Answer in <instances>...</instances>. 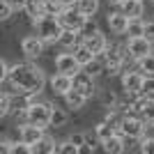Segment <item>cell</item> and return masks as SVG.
<instances>
[{
    "mask_svg": "<svg viewBox=\"0 0 154 154\" xmlns=\"http://www.w3.org/2000/svg\"><path fill=\"white\" fill-rule=\"evenodd\" d=\"M7 83L12 90L7 94H42L46 88V74L32 62H16L7 69Z\"/></svg>",
    "mask_w": 154,
    "mask_h": 154,
    "instance_id": "cell-1",
    "label": "cell"
},
{
    "mask_svg": "<svg viewBox=\"0 0 154 154\" xmlns=\"http://www.w3.org/2000/svg\"><path fill=\"white\" fill-rule=\"evenodd\" d=\"M32 26H35V35H37L44 44H55L58 37H60V32H62L58 19L51 16V14H44V16L35 19V21H32Z\"/></svg>",
    "mask_w": 154,
    "mask_h": 154,
    "instance_id": "cell-2",
    "label": "cell"
},
{
    "mask_svg": "<svg viewBox=\"0 0 154 154\" xmlns=\"http://www.w3.org/2000/svg\"><path fill=\"white\" fill-rule=\"evenodd\" d=\"M51 106L53 103H48V101H35V97H32L26 106V122L46 129L48 120H51Z\"/></svg>",
    "mask_w": 154,
    "mask_h": 154,
    "instance_id": "cell-3",
    "label": "cell"
},
{
    "mask_svg": "<svg viewBox=\"0 0 154 154\" xmlns=\"http://www.w3.org/2000/svg\"><path fill=\"white\" fill-rule=\"evenodd\" d=\"M55 19H58V23H60V28H62V30H76V32H78L81 28H83V23H85V19H88V16L78 12L76 5H69V7H62Z\"/></svg>",
    "mask_w": 154,
    "mask_h": 154,
    "instance_id": "cell-4",
    "label": "cell"
},
{
    "mask_svg": "<svg viewBox=\"0 0 154 154\" xmlns=\"http://www.w3.org/2000/svg\"><path fill=\"white\" fill-rule=\"evenodd\" d=\"M71 88L74 90H78L81 94L85 97V99H92V97L97 94V85H94V78L90 76V74H85L83 69H78L74 76H71Z\"/></svg>",
    "mask_w": 154,
    "mask_h": 154,
    "instance_id": "cell-5",
    "label": "cell"
},
{
    "mask_svg": "<svg viewBox=\"0 0 154 154\" xmlns=\"http://www.w3.org/2000/svg\"><path fill=\"white\" fill-rule=\"evenodd\" d=\"M154 51V44L152 42H147V39L143 37H129V42H127V53H129V58L134 60H140V58H145L147 53H152Z\"/></svg>",
    "mask_w": 154,
    "mask_h": 154,
    "instance_id": "cell-6",
    "label": "cell"
},
{
    "mask_svg": "<svg viewBox=\"0 0 154 154\" xmlns=\"http://www.w3.org/2000/svg\"><path fill=\"white\" fill-rule=\"evenodd\" d=\"M122 88L127 92V97H138L143 92V76L138 69L124 71L122 74Z\"/></svg>",
    "mask_w": 154,
    "mask_h": 154,
    "instance_id": "cell-7",
    "label": "cell"
},
{
    "mask_svg": "<svg viewBox=\"0 0 154 154\" xmlns=\"http://www.w3.org/2000/svg\"><path fill=\"white\" fill-rule=\"evenodd\" d=\"M44 42L37 37V35H28V37L21 39V51H23V55H26L28 60H37L42 53H44Z\"/></svg>",
    "mask_w": 154,
    "mask_h": 154,
    "instance_id": "cell-8",
    "label": "cell"
},
{
    "mask_svg": "<svg viewBox=\"0 0 154 154\" xmlns=\"http://www.w3.org/2000/svg\"><path fill=\"white\" fill-rule=\"evenodd\" d=\"M140 131H143V120H140V117L124 113L122 122H120V127H117V134H120V136H136V138H140Z\"/></svg>",
    "mask_w": 154,
    "mask_h": 154,
    "instance_id": "cell-9",
    "label": "cell"
},
{
    "mask_svg": "<svg viewBox=\"0 0 154 154\" xmlns=\"http://www.w3.org/2000/svg\"><path fill=\"white\" fill-rule=\"evenodd\" d=\"M44 136V127H37V124H30V122H23L19 129V140L26 143V145H35Z\"/></svg>",
    "mask_w": 154,
    "mask_h": 154,
    "instance_id": "cell-10",
    "label": "cell"
},
{
    "mask_svg": "<svg viewBox=\"0 0 154 154\" xmlns=\"http://www.w3.org/2000/svg\"><path fill=\"white\" fill-rule=\"evenodd\" d=\"M55 69L60 71V74H67V76H74L78 69H81V64L74 60V55L71 53H60L58 58H55Z\"/></svg>",
    "mask_w": 154,
    "mask_h": 154,
    "instance_id": "cell-11",
    "label": "cell"
},
{
    "mask_svg": "<svg viewBox=\"0 0 154 154\" xmlns=\"http://www.w3.org/2000/svg\"><path fill=\"white\" fill-rule=\"evenodd\" d=\"M117 9L129 16V19H140L143 12H145V2L143 0H120L117 2Z\"/></svg>",
    "mask_w": 154,
    "mask_h": 154,
    "instance_id": "cell-12",
    "label": "cell"
},
{
    "mask_svg": "<svg viewBox=\"0 0 154 154\" xmlns=\"http://www.w3.org/2000/svg\"><path fill=\"white\" fill-rule=\"evenodd\" d=\"M81 42H83V44L88 46L92 53H101L103 48H106V44H108V37H106L101 30H97L94 35H90V37H83Z\"/></svg>",
    "mask_w": 154,
    "mask_h": 154,
    "instance_id": "cell-13",
    "label": "cell"
},
{
    "mask_svg": "<svg viewBox=\"0 0 154 154\" xmlns=\"http://www.w3.org/2000/svg\"><path fill=\"white\" fill-rule=\"evenodd\" d=\"M42 154V152H46V154H55L58 152V143H55V138H51V136H42L35 145H30V154Z\"/></svg>",
    "mask_w": 154,
    "mask_h": 154,
    "instance_id": "cell-14",
    "label": "cell"
},
{
    "mask_svg": "<svg viewBox=\"0 0 154 154\" xmlns=\"http://www.w3.org/2000/svg\"><path fill=\"white\" fill-rule=\"evenodd\" d=\"M99 145L103 147V152H108V154H122L124 152V143H122V136L120 134H110L108 138H103Z\"/></svg>",
    "mask_w": 154,
    "mask_h": 154,
    "instance_id": "cell-15",
    "label": "cell"
},
{
    "mask_svg": "<svg viewBox=\"0 0 154 154\" xmlns=\"http://www.w3.org/2000/svg\"><path fill=\"white\" fill-rule=\"evenodd\" d=\"M127 23H129V16H124L120 9L108 14V28L115 32V35H124V30H127Z\"/></svg>",
    "mask_w": 154,
    "mask_h": 154,
    "instance_id": "cell-16",
    "label": "cell"
},
{
    "mask_svg": "<svg viewBox=\"0 0 154 154\" xmlns=\"http://www.w3.org/2000/svg\"><path fill=\"white\" fill-rule=\"evenodd\" d=\"M51 88H53V92L55 94H60L62 97L64 92H69L71 90V76H67V74H55V76L51 78Z\"/></svg>",
    "mask_w": 154,
    "mask_h": 154,
    "instance_id": "cell-17",
    "label": "cell"
},
{
    "mask_svg": "<svg viewBox=\"0 0 154 154\" xmlns=\"http://www.w3.org/2000/svg\"><path fill=\"white\" fill-rule=\"evenodd\" d=\"M136 69L140 71L143 78H154V51L147 53L145 58L136 60Z\"/></svg>",
    "mask_w": 154,
    "mask_h": 154,
    "instance_id": "cell-18",
    "label": "cell"
},
{
    "mask_svg": "<svg viewBox=\"0 0 154 154\" xmlns=\"http://www.w3.org/2000/svg\"><path fill=\"white\" fill-rule=\"evenodd\" d=\"M71 55H74V60H76L81 67H85V64H88L92 58H94V53H92L90 48L83 44V42H78V44L74 46V53H71Z\"/></svg>",
    "mask_w": 154,
    "mask_h": 154,
    "instance_id": "cell-19",
    "label": "cell"
},
{
    "mask_svg": "<svg viewBox=\"0 0 154 154\" xmlns=\"http://www.w3.org/2000/svg\"><path fill=\"white\" fill-rule=\"evenodd\" d=\"M62 97H64V101H67V108H74V110H81L85 106V101H88V99H85L78 90H74V88H71L69 92H64Z\"/></svg>",
    "mask_w": 154,
    "mask_h": 154,
    "instance_id": "cell-20",
    "label": "cell"
},
{
    "mask_svg": "<svg viewBox=\"0 0 154 154\" xmlns=\"http://www.w3.org/2000/svg\"><path fill=\"white\" fill-rule=\"evenodd\" d=\"M23 12L30 16V21H35V19H39V16L46 14V5H44V0H28Z\"/></svg>",
    "mask_w": 154,
    "mask_h": 154,
    "instance_id": "cell-21",
    "label": "cell"
},
{
    "mask_svg": "<svg viewBox=\"0 0 154 154\" xmlns=\"http://www.w3.org/2000/svg\"><path fill=\"white\" fill-rule=\"evenodd\" d=\"M69 122V113L60 106H51V120H48V127H64V124Z\"/></svg>",
    "mask_w": 154,
    "mask_h": 154,
    "instance_id": "cell-22",
    "label": "cell"
},
{
    "mask_svg": "<svg viewBox=\"0 0 154 154\" xmlns=\"http://www.w3.org/2000/svg\"><path fill=\"white\" fill-rule=\"evenodd\" d=\"M81 42V35H78L76 30H62L58 37V44L64 46V48H74V46Z\"/></svg>",
    "mask_w": 154,
    "mask_h": 154,
    "instance_id": "cell-23",
    "label": "cell"
},
{
    "mask_svg": "<svg viewBox=\"0 0 154 154\" xmlns=\"http://www.w3.org/2000/svg\"><path fill=\"white\" fill-rule=\"evenodd\" d=\"M74 5H76V9L81 14H85V16H94L97 9H99V0H76Z\"/></svg>",
    "mask_w": 154,
    "mask_h": 154,
    "instance_id": "cell-24",
    "label": "cell"
},
{
    "mask_svg": "<svg viewBox=\"0 0 154 154\" xmlns=\"http://www.w3.org/2000/svg\"><path fill=\"white\" fill-rule=\"evenodd\" d=\"M143 23H145L143 19H129L124 35H129V37H140L143 35Z\"/></svg>",
    "mask_w": 154,
    "mask_h": 154,
    "instance_id": "cell-25",
    "label": "cell"
},
{
    "mask_svg": "<svg viewBox=\"0 0 154 154\" xmlns=\"http://www.w3.org/2000/svg\"><path fill=\"white\" fill-rule=\"evenodd\" d=\"M110 134H115V129L110 127L108 122H103V120H101V122H99V124H97V127H94V136H97V138H99V143H101L103 138H108Z\"/></svg>",
    "mask_w": 154,
    "mask_h": 154,
    "instance_id": "cell-26",
    "label": "cell"
},
{
    "mask_svg": "<svg viewBox=\"0 0 154 154\" xmlns=\"http://www.w3.org/2000/svg\"><path fill=\"white\" fill-rule=\"evenodd\" d=\"M97 30H99V26L92 21V16H88V19H85V23H83V28L78 30V35H81V39H83V37H90V35H94Z\"/></svg>",
    "mask_w": 154,
    "mask_h": 154,
    "instance_id": "cell-27",
    "label": "cell"
},
{
    "mask_svg": "<svg viewBox=\"0 0 154 154\" xmlns=\"http://www.w3.org/2000/svg\"><path fill=\"white\" fill-rule=\"evenodd\" d=\"M99 99H101V103H103V106H106V108H115V106H117V97L113 94V92H110V90L101 92V97H99Z\"/></svg>",
    "mask_w": 154,
    "mask_h": 154,
    "instance_id": "cell-28",
    "label": "cell"
},
{
    "mask_svg": "<svg viewBox=\"0 0 154 154\" xmlns=\"http://www.w3.org/2000/svg\"><path fill=\"white\" fill-rule=\"evenodd\" d=\"M58 152L60 154H78V147L71 140H62V143H58Z\"/></svg>",
    "mask_w": 154,
    "mask_h": 154,
    "instance_id": "cell-29",
    "label": "cell"
},
{
    "mask_svg": "<svg viewBox=\"0 0 154 154\" xmlns=\"http://www.w3.org/2000/svg\"><path fill=\"white\" fill-rule=\"evenodd\" d=\"M9 115V94L7 92H0V120Z\"/></svg>",
    "mask_w": 154,
    "mask_h": 154,
    "instance_id": "cell-30",
    "label": "cell"
},
{
    "mask_svg": "<svg viewBox=\"0 0 154 154\" xmlns=\"http://www.w3.org/2000/svg\"><path fill=\"white\" fill-rule=\"evenodd\" d=\"M138 152H143V154H154V138H140Z\"/></svg>",
    "mask_w": 154,
    "mask_h": 154,
    "instance_id": "cell-31",
    "label": "cell"
},
{
    "mask_svg": "<svg viewBox=\"0 0 154 154\" xmlns=\"http://www.w3.org/2000/svg\"><path fill=\"white\" fill-rule=\"evenodd\" d=\"M143 37L152 42L154 44V21H147V23H143Z\"/></svg>",
    "mask_w": 154,
    "mask_h": 154,
    "instance_id": "cell-32",
    "label": "cell"
},
{
    "mask_svg": "<svg viewBox=\"0 0 154 154\" xmlns=\"http://www.w3.org/2000/svg\"><path fill=\"white\" fill-rule=\"evenodd\" d=\"M145 97H154V78H143V92Z\"/></svg>",
    "mask_w": 154,
    "mask_h": 154,
    "instance_id": "cell-33",
    "label": "cell"
},
{
    "mask_svg": "<svg viewBox=\"0 0 154 154\" xmlns=\"http://www.w3.org/2000/svg\"><path fill=\"white\" fill-rule=\"evenodd\" d=\"M12 154H30V145L26 143H12Z\"/></svg>",
    "mask_w": 154,
    "mask_h": 154,
    "instance_id": "cell-34",
    "label": "cell"
},
{
    "mask_svg": "<svg viewBox=\"0 0 154 154\" xmlns=\"http://www.w3.org/2000/svg\"><path fill=\"white\" fill-rule=\"evenodd\" d=\"M12 14H14V12H12V7L7 5L5 0H0V21H7Z\"/></svg>",
    "mask_w": 154,
    "mask_h": 154,
    "instance_id": "cell-35",
    "label": "cell"
},
{
    "mask_svg": "<svg viewBox=\"0 0 154 154\" xmlns=\"http://www.w3.org/2000/svg\"><path fill=\"white\" fill-rule=\"evenodd\" d=\"M5 2L12 7V12H23V7H26L28 0H5Z\"/></svg>",
    "mask_w": 154,
    "mask_h": 154,
    "instance_id": "cell-36",
    "label": "cell"
},
{
    "mask_svg": "<svg viewBox=\"0 0 154 154\" xmlns=\"http://www.w3.org/2000/svg\"><path fill=\"white\" fill-rule=\"evenodd\" d=\"M67 140H71L76 147H81V145H85V134H71Z\"/></svg>",
    "mask_w": 154,
    "mask_h": 154,
    "instance_id": "cell-37",
    "label": "cell"
},
{
    "mask_svg": "<svg viewBox=\"0 0 154 154\" xmlns=\"http://www.w3.org/2000/svg\"><path fill=\"white\" fill-rule=\"evenodd\" d=\"M7 69H9V64H7L5 60L0 58V85H2V83L7 81Z\"/></svg>",
    "mask_w": 154,
    "mask_h": 154,
    "instance_id": "cell-38",
    "label": "cell"
},
{
    "mask_svg": "<svg viewBox=\"0 0 154 154\" xmlns=\"http://www.w3.org/2000/svg\"><path fill=\"white\" fill-rule=\"evenodd\" d=\"M0 154H12V143L9 140H0Z\"/></svg>",
    "mask_w": 154,
    "mask_h": 154,
    "instance_id": "cell-39",
    "label": "cell"
},
{
    "mask_svg": "<svg viewBox=\"0 0 154 154\" xmlns=\"http://www.w3.org/2000/svg\"><path fill=\"white\" fill-rule=\"evenodd\" d=\"M58 2H60V5H62V7H69V5H74L76 0H58Z\"/></svg>",
    "mask_w": 154,
    "mask_h": 154,
    "instance_id": "cell-40",
    "label": "cell"
},
{
    "mask_svg": "<svg viewBox=\"0 0 154 154\" xmlns=\"http://www.w3.org/2000/svg\"><path fill=\"white\" fill-rule=\"evenodd\" d=\"M108 2H113V5H117V2H120V0H108Z\"/></svg>",
    "mask_w": 154,
    "mask_h": 154,
    "instance_id": "cell-41",
    "label": "cell"
},
{
    "mask_svg": "<svg viewBox=\"0 0 154 154\" xmlns=\"http://www.w3.org/2000/svg\"><path fill=\"white\" fill-rule=\"evenodd\" d=\"M149 2H152V5H154V0H149Z\"/></svg>",
    "mask_w": 154,
    "mask_h": 154,
    "instance_id": "cell-42",
    "label": "cell"
}]
</instances>
